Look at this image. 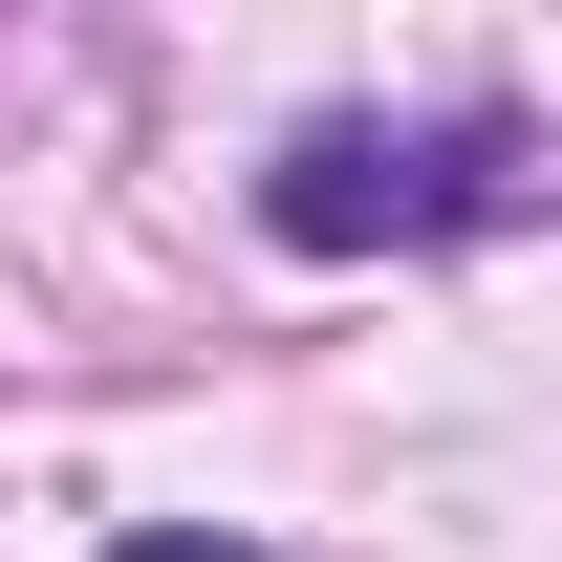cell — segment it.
Listing matches in <instances>:
<instances>
[{
  "mask_svg": "<svg viewBox=\"0 0 562 562\" xmlns=\"http://www.w3.org/2000/svg\"><path fill=\"white\" fill-rule=\"evenodd\" d=\"M260 216L303 238V260H368V238H454V216H519V109H454V131H368V109H325V131H281Z\"/></svg>",
  "mask_w": 562,
  "mask_h": 562,
  "instance_id": "cell-1",
  "label": "cell"
},
{
  "mask_svg": "<svg viewBox=\"0 0 562 562\" xmlns=\"http://www.w3.org/2000/svg\"><path fill=\"white\" fill-rule=\"evenodd\" d=\"M109 562H260V541H216V519H131Z\"/></svg>",
  "mask_w": 562,
  "mask_h": 562,
  "instance_id": "cell-2",
  "label": "cell"
}]
</instances>
